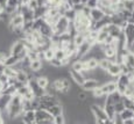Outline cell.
Wrapping results in <instances>:
<instances>
[{
    "label": "cell",
    "mask_w": 134,
    "mask_h": 124,
    "mask_svg": "<svg viewBox=\"0 0 134 124\" xmlns=\"http://www.w3.org/2000/svg\"><path fill=\"white\" fill-rule=\"evenodd\" d=\"M43 66V61L40 60V59H35V60H32L29 64V69L30 71L33 72H38L41 71V69H42Z\"/></svg>",
    "instance_id": "obj_18"
},
{
    "label": "cell",
    "mask_w": 134,
    "mask_h": 124,
    "mask_svg": "<svg viewBox=\"0 0 134 124\" xmlns=\"http://www.w3.org/2000/svg\"><path fill=\"white\" fill-rule=\"evenodd\" d=\"M124 109H125V106H124L122 101H119V102H117L114 104V111H115V114H120Z\"/></svg>",
    "instance_id": "obj_29"
},
{
    "label": "cell",
    "mask_w": 134,
    "mask_h": 124,
    "mask_svg": "<svg viewBox=\"0 0 134 124\" xmlns=\"http://www.w3.org/2000/svg\"><path fill=\"white\" fill-rule=\"evenodd\" d=\"M89 16H90V20L92 21V23H94V22L100 21V20L105 16V14H104V12H103L100 8L96 7V8H92L91 11H90V15H89Z\"/></svg>",
    "instance_id": "obj_8"
},
{
    "label": "cell",
    "mask_w": 134,
    "mask_h": 124,
    "mask_svg": "<svg viewBox=\"0 0 134 124\" xmlns=\"http://www.w3.org/2000/svg\"><path fill=\"white\" fill-rule=\"evenodd\" d=\"M53 122H54V124H65V116H64V114L55 116Z\"/></svg>",
    "instance_id": "obj_27"
},
{
    "label": "cell",
    "mask_w": 134,
    "mask_h": 124,
    "mask_svg": "<svg viewBox=\"0 0 134 124\" xmlns=\"http://www.w3.org/2000/svg\"><path fill=\"white\" fill-rule=\"evenodd\" d=\"M133 79V73L128 74H120L117 79H115V85H117V92H119L121 95H124L126 90V87L130 84V81Z\"/></svg>",
    "instance_id": "obj_1"
},
{
    "label": "cell",
    "mask_w": 134,
    "mask_h": 124,
    "mask_svg": "<svg viewBox=\"0 0 134 124\" xmlns=\"http://www.w3.org/2000/svg\"><path fill=\"white\" fill-rule=\"evenodd\" d=\"M132 120H133V122H134V113H133V117H132Z\"/></svg>",
    "instance_id": "obj_41"
},
{
    "label": "cell",
    "mask_w": 134,
    "mask_h": 124,
    "mask_svg": "<svg viewBox=\"0 0 134 124\" xmlns=\"http://www.w3.org/2000/svg\"><path fill=\"white\" fill-rule=\"evenodd\" d=\"M65 57H66V53H65V51H64V49L58 48V49H56L55 50V58L62 60V59H64Z\"/></svg>",
    "instance_id": "obj_24"
},
{
    "label": "cell",
    "mask_w": 134,
    "mask_h": 124,
    "mask_svg": "<svg viewBox=\"0 0 134 124\" xmlns=\"http://www.w3.org/2000/svg\"><path fill=\"white\" fill-rule=\"evenodd\" d=\"M43 56H44V60L46 61H49L55 57V50L51 48H48L47 50L43 51Z\"/></svg>",
    "instance_id": "obj_23"
},
{
    "label": "cell",
    "mask_w": 134,
    "mask_h": 124,
    "mask_svg": "<svg viewBox=\"0 0 134 124\" xmlns=\"http://www.w3.org/2000/svg\"><path fill=\"white\" fill-rule=\"evenodd\" d=\"M16 72L18 71H15L13 67H7L6 66V69H5V71H4V73L6 74L8 78H15L16 77Z\"/></svg>",
    "instance_id": "obj_25"
},
{
    "label": "cell",
    "mask_w": 134,
    "mask_h": 124,
    "mask_svg": "<svg viewBox=\"0 0 134 124\" xmlns=\"http://www.w3.org/2000/svg\"><path fill=\"white\" fill-rule=\"evenodd\" d=\"M132 73H133V79H134V71H133V72H132Z\"/></svg>",
    "instance_id": "obj_42"
},
{
    "label": "cell",
    "mask_w": 134,
    "mask_h": 124,
    "mask_svg": "<svg viewBox=\"0 0 134 124\" xmlns=\"http://www.w3.org/2000/svg\"><path fill=\"white\" fill-rule=\"evenodd\" d=\"M96 124H106V123H105V122H104V121H100V120H97V121H96Z\"/></svg>",
    "instance_id": "obj_36"
},
{
    "label": "cell",
    "mask_w": 134,
    "mask_h": 124,
    "mask_svg": "<svg viewBox=\"0 0 134 124\" xmlns=\"http://www.w3.org/2000/svg\"><path fill=\"white\" fill-rule=\"evenodd\" d=\"M28 8L32 9V11H35V9H37L38 7H40V5H38V1L37 0H29L27 4Z\"/></svg>",
    "instance_id": "obj_28"
},
{
    "label": "cell",
    "mask_w": 134,
    "mask_h": 124,
    "mask_svg": "<svg viewBox=\"0 0 134 124\" xmlns=\"http://www.w3.org/2000/svg\"><path fill=\"white\" fill-rule=\"evenodd\" d=\"M119 115H120V117H121L122 121L131 120V118L133 117V111L131 109H127V108H125V109H124L119 114Z\"/></svg>",
    "instance_id": "obj_22"
},
{
    "label": "cell",
    "mask_w": 134,
    "mask_h": 124,
    "mask_svg": "<svg viewBox=\"0 0 134 124\" xmlns=\"http://www.w3.org/2000/svg\"><path fill=\"white\" fill-rule=\"evenodd\" d=\"M86 35L87 34H82V33H77L76 35L72 37V42L76 46H79L81 44H83L86 41Z\"/></svg>",
    "instance_id": "obj_16"
},
{
    "label": "cell",
    "mask_w": 134,
    "mask_h": 124,
    "mask_svg": "<svg viewBox=\"0 0 134 124\" xmlns=\"http://www.w3.org/2000/svg\"><path fill=\"white\" fill-rule=\"evenodd\" d=\"M113 63H114V61L110 60V59L103 58V59H100V60H98V67L102 69V70H104V71H107V69H109Z\"/></svg>",
    "instance_id": "obj_20"
},
{
    "label": "cell",
    "mask_w": 134,
    "mask_h": 124,
    "mask_svg": "<svg viewBox=\"0 0 134 124\" xmlns=\"http://www.w3.org/2000/svg\"><path fill=\"white\" fill-rule=\"evenodd\" d=\"M71 70H74V71H76V72L85 71V64H84V60L83 59H75V60H72Z\"/></svg>",
    "instance_id": "obj_15"
},
{
    "label": "cell",
    "mask_w": 134,
    "mask_h": 124,
    "mask_svg": "<svg viewBox=\"0 0 134 124\" xmlns=\"http://www.w3.org/2000/svg\"><path fill=\"white\" fill-rule=\"evenodd\" d=\"M85 6L87 7V8H90V9L96 8V7H98V0H89V1L86 2Z\"/></svg>",
    "instance_id": "obj_31"
},
{
    "label": "cell",
    "mask_w": 134,
    "mask_h": 124,
    "mask_svg": "<svg viewBox=\"0 0 134 124\" xmlns=\"http://www.w3.org/2000/svg\"><path fill=\"white\" fill-rule=\"evenodd\" d=\"M76 15H77V13L72 9V7H71L70 9H68V11H65L64 12V14H63V16L65 17L66 20H68L69 22H72L74 20H75V17H76Z\"/></svg>",
    "instance_id": "obj_21"
},
{
    "label": "cell",
    "mask_w": 134,
    "mask_h": 124,
    "mask_svg": "<svg viewBox=\"0 0 134 124\" xmlns=\"http://www.w3.org/2000/svg\"><path fill=\"white\" fill-rule=\"evenodd\" d=\"M69 76H70V78L72 79V81H75V84H77L78 86H81V85L84 82V80H85L82 72H76L71 69L69 70Z\"/></svg>",
    "instance_id": "obj_10"
},
{
    "label": "cell",
    "mask_w": 134,
    "mask_h": 124,
    "mask_svg": "<svg viewBox=\"0 0 134 124\" xmlns=\"http://www.w3.org/2000/svg\"><path fill=\"white\" fill-rule=\"evenodd\" d=\"M90 110H91L92 115L94 116L96 120H100V121H106L107 120V116L104 111V108L99 107V106H97V104L93 103V104H91V107H90Z\"/></svg>",
    "instance_id": "obj_6"
},
{
    "label": "cell",
    "mask_w": 134,
    "mask_h": 124,
    "mask_svg": "<svg viewBox=\"0 0 134 124\" xmlns=\"http://www.w3.org/2000/svg\"><path fill=\"white\" fill-rule=\"evenodd\" d=\"M0 124H5V121L2 120V117H0Z\"/></svg>",
    "instance_id": "obj_39"
},
{
    "label": "cell",
    "mask_w": 134,
    "mask_h": 124,
    "mask_svg": "<svg viewBox=\"0 0 134 124\" xmlns=\"http://www.w3.org/2000/svg\"><path fill=\"white\" fill-rule=\"evenodd\" d=\"M21 120L24 124H34L35 122V110H28L22 114Z\"/></svg>",
    "instance_id": "obj_12"
},
{
    "label": "cell",
    "mask_w": 134,
    "mask_h": 124,
    "mask_svg": "<svg viewBox=\"0 0 134 124\" xmlns=\"http://www.w3.org/2000/svg\"><path fill=\"white\" fill-rule=\"evenodd\" d=\"M53 120H54V117L47 111V110H44V109L35 110V122H36V123H38V122H46V121L51 122Z\"/></svg>",
    "instance_id": "obj_7"
},
{
    "label": "cell",
    "mask_w": 134,
    "mask_h": 124,
    "mask_svg": "<svg viewBox=\"0 0 134 124\" xmlns=\"http://www.w3.org/2000/svg\"><path fill=\"white\" fill-rule=\"evenodd\" d=\"M6 6H9V7H13V8L18 9V7L20 6V1L19 0H7Z\"/></svg>",
    "instance_id": "obj_30"
},
{
    "label": "cell",
    "mask_w": 134,
    "mask_h": 124,
    "mask_svg": "<svg viewBox=\"0 0 134 124\" xmlns=\"http://www.w3.org/2000/svg\"><path fill=\"white\" fill-rule=\"evenodd\" d=\"M5 69H6V66H5L4 63H0V73H4Z\"/></svg>",
    "instance_id": "obj_34"
},
{
    "label": "cell",
    "mask_w": 134,
    "mask_h": 124,
    "mask_svg": "<svg viewBox=\"0 0 134 124\" xmlns=\"http://www.w3.org/2000/svg\"><path fill=\"white\" fill-rule=\"evenodd\" d=\"M100 86V82L96 79H85L84 82L81 85V88L84 90V92H92L96 88Z\"/></svg>",
    "instance_id": "obj_5"
},
{
    "label": "cell",
    "mask_w": 134,
    "mask_h": 124,
    "mask_svg": "<svg viewBox=\"0 0 134 124\" xmlns=\"http://www.w3.org/2000/svg\"><path fill=\"white\" fill-rule=\"evenodd\" d=\"M25 42L24 40H16L12 43L11 48H9V53L12 56H18L25 50Z\"/></svg>",
    "instance_id": "obj_4"
},
{
    "label": "cell",
    "mask_w": 134,
    "mask_h": 124,
    "mask_svg": "<svg viewBox=\"0 0 134 124\" xmlns=\"http://www.w3.org/2000/svg\"><path fill=\"white\" fill-rule=\"evenodd\" d=\"M34 124H36V123H34Z\"/></svg>",
    "instance_id": "obj_44"
},
{
    "label": "cell",
    "mask_w": 134,
    "mask_h": 124,
    "mask_svg": "<svg viewBox=\"0 0 134 124\" xmlns=\"http://www.w3.org/2000/svg\"><path fill=\"white\" fill-rule=\"evenodd\" d=\"M0 117H1V110H0Z\"/></svg>",
    "instance_id": "obj_43"
},
{
    "label": "cell",
    "mask_w": 134,
    "mask_h": 124,
    "mask_svg": "<svg viewBox=\"0 0 134 124\" xmlns=\"http://www.w3.org/2000/svg\"><path fill=\"white\" fill-rule=\"evenodd\" d=\"M124 34L126 36V42H127V48L131 49V46L134 43V24L127 23L126 27L124 28Z\"/></svg>",
    "instance_id": "obj_3"
},
{
    "label": "cell",
    "mask_w": 134,
    "mask_h": 124,
    "mask_svg": "<svg viewBox=\"0 0 134 124\" xmlns=\"http://www.w3.org/2000/svg\"><path fill=\"white\" fill-rule=\"evenodd\" d=\"M87 1H89V0H81V4H82V5H84V6H85Z\"/></svg>",
    "instance_id": "obj_38"
},
{
    "label": "cell",
    "mask_w": 134,
    "mask_h": 124,
    "mask_svg": "<svg viewBox=\"0 0 134 124\" xmlns=\"http://www.w3.org/2000/svg\"><path fill=\"white\" fill-rule=\"evenodd\" d=\"M127 23L134 24V11H132V13H131V16H130V19L127 20Z\"/></svg>",
    "instance_id": "obj_33"
},
{
    "label": "cell",
    "mask_w": 134,
    "mask_h": 124,
    "mask_svg": "<svg viewBox=\"0 0 134 124\" xmlns=\"http://www.w3.org/2000/svg\"><path fill=\"white\" fill-rule=\"evenodd\" d=\"M48 64L50 66H53V67H55V69H60V67H62V63H61V60L60 59H57V58H55L54 57L51 60H49L48 61Z\"/></svg>",
    "instance_id": "obj_26"
},
{
    "label": "cell",
    "mask_w": 134,
    "mask_h": 124,
    "mask_svg": "<svg viewBox=\"0 0 134 124\" xmlns=\"http://www.w3.org/2000/svg\"><path fill=\"white\" fill-rule=\"evenodd\" d=\"M122 63L125 64V66L128 69L130 73H132L134 71V52L131 51L128 55H126L122 59Z\"/></svg>",
    "instance_id": "obj_11"
},
{
    "label": "cell",
    "mask_w": 134,
    "mask_h": 124,
    "mask_svg": "<svg viewBox=\"0 0 134 124\" xmlns=\"http://www.w3.org/2000/svg\"><path fill=\"white\" fill-rule=\"evenodd\" d=\"M100 89H102V92L104 95H109L111 93L115 92V90H117L115 81H109V82H105V84L100 85Z\"/></svg>",
    "instance_id": "obj_9"
},
{
    "label": "cell",
    "mask_w": 134,
    "mask_h": 124,
    "mask_svg": "<svg viewBox=\"0 0 134 124\" xmlns=\"http://www.w3.org/2000/svg\"><path fill=\"white\" fill-rule=\"evenodd\" d=\"M27 86L29 87V89L32 90V93L34 94V97H41L46 94V89L41 88L40 86L37 85L36 80L35 79H29L27 82Z\"/></svg>",
    "instance_id": "obj_2"
},
{
    "label": "cell",
    "mask_w": 134,
    "mask_h": 124,
    "mask_svg": "<svg viewBox=\"0 0 134 124\" xmlns=\"http://www.w3.org/2000/svg\"><path fill=\"white\" fill-rule=\"evenodd\" d=\"M35 80H36L38 86H40L41 88H43V89H46L49 85H50V80H49L46 76H40V77H37Z\"/></svg>",
    "instance_id": "obj_19"
},
{
    "label": "cell",
    "mask_w": 134,
    "mask_h": 124,
    "mask_svg": "<svg viewBox=\"0 0 134 124\" xmlns=\"http://www.w3.org/2000/svg\"><path fill=\"white\" fill-rule=\"evenodd\" d=\"M2 86H4V84H2V82H0V92L2 90Z\"/></svg>",
    "instance_id": "obj_40"
},
{
    "label": "cell",
    "mask_w": 134,
    "mask_h": 124,
    "mask_svg": "<svg viewBox=\"0 0 134 124\" xmlns=\"http://www.w3.org/2000/svg\"><path fill=\"white\" fill-rule=\"evenodd\" d=\"M106 72L111 77H113V78H118V77L121 74V66H120L119 63H113L112 65L107 69Z\"/></svg>",
    "instance_id": "obj_14"
},
{
    "label": "cell",
    "mask_w": 134,
    "mask_h": 124,
    "mask_svg": "<svg viewBox=\"0 0 134 124\" xmlns=\"http://www.w3.org/2000/svg\"><path fill=\"white\" fill-rule=\"evenodd\" d=\"M128 97H131V99H132V100H134V89L132 90V93H131V95H130V96H128Z\"/></svg>",
    "instance_id": "obj_37"
},
{
    "label": "cell",
    "mask_w": 134,
    "mask_h": 124,
    "mask_svg": "<svg viewBox=\"0 0 134 124\" xmlns=\"http://www.w3.org/2000/svg\"><path fill=\"white\" fill-rule=\"evenodd\" d=\"M113 124H124V121L121 120L119 114H115L114 117H113Z\"/></svg>",
    "instance_id": "obj_32"
},
{
    "label": "cell",
    "mask_w": 134,
    "mask_h": 124,
    "mask_svg": "<svg viewBox=\"0 0 134 124\" xmlns=\"http://www.w3.org/2000/svg\"><path fill=\"white\" fill-rule=\"evenodd\" d=\"M124 124H134V122H133L132 118H131V120H126V121H124Z\"/></svg>",
    "instance_id": "obj_35"
},
{
    "label": "cell",
    "mask_w": 134,
    "mask_h": 124,
    "mask_svg": "<svg viewBox=\"0 0 134 124\" xmlns=\"http://www.w3.org/2000/svg\"><path fill=\"white\" fill-rule=\"evenodd\" d=\"M15 79H16V81H20L22 82V84L27 85L28 80H29V77H28V73L25 71H22V70H20V71L16 72V77H15Z\"/></svg>",
    "instance_id": "obj_17"
},
{
    "label": "cell",
    "mask_w": 134,
    "mask_h": 124,
    "mask_svg": "<svg viewBox=\"0 0 134 124\" xmlns=\"http://www.w3.org/2000/svg\"><path fill=\"white\" fill-rule=\"evenodd\" d=\"M47 111L53 117L62 115V114H64V106L62 104V103H57V104H54V106H51L50 108H48Z\"/></svg>",
    "instance_id": "obj_13"
}]
</instances>
